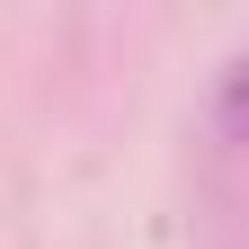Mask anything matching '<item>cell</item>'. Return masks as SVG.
I'll return each mask as SVG.
<instances>
[{"label": "cell", "mask_w": 249, "mask_h": 249, "mask_svg": "<svg viewBox=\"0 0 249 249\" xmlns=\"http://www.w3.org/2000/svg\"><path fill=\"white\" fill-rule=\"evenodd\" d=\"M213 134H223V142H249V62H231L223 89H213Z\"/></svg>", "instance_id": "1"}]
</instances>
